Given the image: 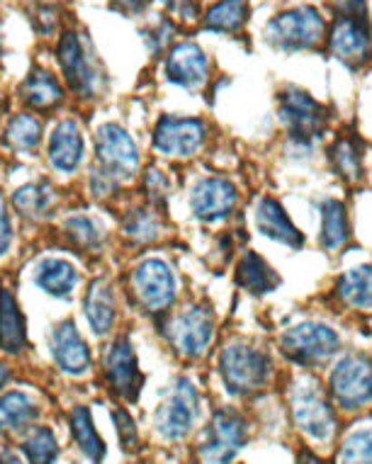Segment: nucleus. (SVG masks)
Here are the masks:
<instances>
[{
    "instance_id": "obj_1",
    "label": "nucleus",
    "mask_w": 372,
    "mask_h": 464,
    "mask_svg": "<svg viewBox=\"0 0 372 464\" xmlns=\"http://www.w3.org/2000/svg\"><path fill=\"white\" fill-rule=\"evenodd\" d=\"M95 149H98V170L93 173L91 180L95 195H107L137 173V144L120 124H103L95 134Z\"/></svg>"
},
{
    "instance_id": "obj_2",
    "label": "nucleus",
    "mask_w": 372,
    "mask_h": 464,
    "mask_svg": "<svg viewBox=\"0 0 372 464\" xmlns=\"http://www.w3.org/2000/svg\"><path fill=\"white\" fill-rule=\"evenodd\" d=\"M328 49L353 69L370 56V30L363 0H336V23L328 37Z\"/></svg>"
},
{
    "instance_id": "obj_3",
    "label": "nucleus",
    "mask_w": 372,
    "mask_h": 464,
    "mask_svg": "<svg viewBox=\"0 0 372 464\" xmlns=\"http://www.w3.org/2000/svg\"><path fill=\"white\" fill-rule=\"evenodd\" d=\"M327 23L317 8L302 5L273 17L266 27V39L282 52H302L321 44Z\"/></svg>"
},
{
    "instance_id": "obj_4",
    "label": "nucleus",
    "mask_w": 372,
    "mask_h": 464,
    "mask_svg": "<svg viewBox=\"0 0 372 464\" xmlns=\"http://www.w3.org/2000/svg\"><path fill=\"white\" fill-rule=\"evenodd\" d=\"M280 120L288 130V137L295 144L309 146L324 137L327 130V107L319 105L309 92L299 88H288L280 95Z\"/></svg>"
},
{
    "instance_id": "obj_5",
    "label": "nucleus",
    "mask_w": 372,
    "mask_h": 464,
    "mask_svg": "<svg viewBox=\"0 0 372 464\" xmlns=\"http://www.w3.org/2000/svg\"><path fill=\"white\" fill-rule=\"evenodd\" d=\"M289 406H292V419L297 428L307 433L314 440H327L336 430V416L331 411V403L321 392V387L314 380H299L292 387L289 394Z\"/></svg>"
},
{
    "instance_id": "obj_6",
    "label": "nucleus",
    "mask_w": 372,
    "mask_h": 464,
    "mask_svg": "<svg viewBox=\"0 0 372 464\" xmlns=\"http://www.w3.org/2000/svg\"><path fill=\"white\" fill-rule=\"evenodd\" d=\"M220 370L231 394H251L268 382L270 360L246 343H231L221 353Z\"/></svg>"
},
{
    "instance_id": "obj_7",
    "label": "nucleus",
    "mask_w": 372,
    "mask_h": 464,
    "mask_svg": "<svg viewBox=\"0 0 372 464\" xmlns=\"http://www.w3.org/2000/svg\"><path fill=\"white\" fill-rule=\"evenodd\" d=\"M328 389L338 409L357 411L372 401V360L365 355H346L331 372Z\"/></svg>"
},
{
    "instance_id": "obj_8",
    "label": "nucleus",
    "mask_w": 372,
    "mask_h": 464,
    "mask_svg": "<svg viewBox=\"0 0 372 464\" xmlns=\"http://www.w3.org/2000/svg\"><path fill=\"white\" fill-rule=\"evenodd\" d=\"M282 353L288 355L292 362L304 367L319 365L324 360H328L338 351V335L334 328H328L327 324L319 321H304L299 326L289 328L288 334L280 338Z\"/></svg>"
},
{
    "instance_id": "obj_9",
    "label": "nucleus",
    "mask_w": 372,
    "mask_h": 464,
    "mask_svg": "<svg viewBox=\"0 0 372 464\" xmlns=\"http://www.w3.org/2000/svg\"><path fill=\"white\" fill-rule=\"evenodd\" d=\"M246 440H249L246 419L231 409H221L207 423L198 455L202 462H229L246 445Z\"/></svg>"
},
{
    "instance_id": "obj_10",
    "label": "nucleus",
    "mask_w": 372,
    "mask_h": 464,
    "mask_svg": "<svg viewBox=\"0 0 372 464\" xmlns=\"http://www.w3.org/2000/svg\"><path fill=\"white\" fill-rule=\"evenodd\" d=\"M168 338L182 358H202L214 338L212 309L207 304H192L168 324Z\"/></svg>"
},
{
    "instance_id": "obj_11",
    "label": "nucleus",
    "mask_w": 372,
    "mask_h": 464,
    "mask_svg": "<svg viewBox=\"0 0 372 464\" xmlns=\"http://www.w3.org/2000/svg\"><path fill=\"white\" fill-rule=\"evenodd\" d=\"M59 63L71 88L85 95V98H93L105 83L98 62L91 59V46L85 44V39L78 37L76 32H66L61 37Z\"/></svg>"
},
{
    "instance_id": "obj_12",
    "label": "nucleus",
    "mask_w": 372,
    "mask_h": 464,
    "mask_svg": "<svg viewBox=\"0 0 372 464\" xmlns=\"http://www.w3.org/2000/svg\"><path fill=\"white\" fill-rule=\"evenodd\" d=\"M198 409L200 399L192 382L185 380V377L175 380L171 394L156 411V430H159L161 438L182 440L185 435L191 433L192 423L198 419Z\"/></svg>"
},
{
    "instance_id": "obj_13",
    "label": "nucleus",
    "mask_w": 372,
    "mask_h": 464,
    "mask_svg": "<svg viewBox=\"0 0 372 464\" xmlns=\"http://www.w3.org/2000/svg\"><path fill=\"white\" fill-rule=\"evenodd\" d=\"M132 289L149 312H163L173 304L175 277L171 267L159 258H149L139 263L132 273Z\"/></svg>"
},
{
    "instance_id": "obj_14",
    "label": "nucleus",
    "mask_w": 372,
    "mask_h": 464,
    "mask_svg": "<svg viewBox=\"0 0 372 464\" xmlns=\"http://www.w3.org/2000/svg\"><path fill=\"white\" fill-rule=\"evenodd\" d=\"M105 377L110 382V387L127 401H137L142 384H144V374L139 372L137 355L134 348L127 338H117V341L107 348L105 360Z\"/></svg>"
},
{
    "instance_id": "obj_15",
    "label": "nucleus",
    "mask_w": 372,
    "mask_h": 464,
    "mask_svg": "<svg viewBox=\"0 0 372 464\" xmlns=\"http://www.w3.org/2000/svg\"><path fill=\"white\" fill-rule=\"evenodd\" d=\"M207 130L200 120H181V117H163L153 131V146L156 151L166 156L188 159L198 153L205 144Z\"/></svg>"
},
{
    "instance_id": "obj_16",
    "label": "nucleus",
    "mask_w": 372,
    "mask_h": 464,
    "mask_svg": "<svg viewBox=\"0 0 372 464\" xmlns=\"http://www.w3.org/2000/svg\"><path fill=\"white\" fill-rule=\"evenodd\" d=\"M239 202V192L229 180L221 178H205L191 192L192 214L202 221H220L234 212Z\"/></svg>"
},
{
    "instance_id": "obj_17",
    "label": "nucleus",
    "mask_w": 372,
    "mask_h": 464,
    "mask_svg": "<svg viewBox=\"0 0 372 464\" xmlns=\"http://www.w3.org/2000/svg\"><path fill=\"white\" fill-rule=\"evenodd\" d=\"M166 76L171 83L188 88V91L202 88L207 83V76H210V62H207L205 52L192 42H182V44L173 46L168 53Z\"/></svg>"
},
{
    "instance_id": "obj_18",
    "label": "nucleus",
    "mask_w": 372,
    "mask_h": 464,
    "mask_svg": "<svg viewBox=\"0 0 372 464\" xmlns=\"http://www.w3.org/2000/svg\"><path fill=\"white\" fill-rule=\"evenodd\" d=\"M52 353L61 372L81 377L91 370V351L73 321H64L56 326L52 335Z\"/></svg>"
},
{
    "instance_id": "obj_19",
    "label": "nucleus",
    "mask_w": 372,
    "mask_h": 464,
    "mask_svg": "<svg viewBox=\"0 0 372 464\" xmlns=\"http://www.w3.org/2000/svg\"><path fill=\"white\" fill-rule=\"evenodd\" d=\"M256 221H259L260 234L268 238H273L278 244H285L289 248H302L304 237L297 231V227L289 221L288 212L282 209V205L273 198H263L256 209Z\"/></svg>"
},
{
    "instance_id": "obj_20",
    "label": "nucleus",
    "mask_w": 372,
    "mask_h": 464,
    "mask_svg": "<svg viewBox=\"0 0 372 464\" xmlns=\"http://www.w3.org/2000/svg\"><path fill=\"white\" fill-rule=\"evenodd\" d=\"M49 159L52 166L59 168L61 173H73L83 159V137L73 120H61L52 131L49 141Z\"/></svg>"
},
{
    "instance_id": "obj_21",
    "label": "nucleus",
    "mask_w": 372,
    "mask_h": 464,
    "mask_svg": "<svg viewBox=\"0 0 372 464\" xmlns=\"http://www.w3.org/2000/svg\"><path fill=\"white\" fill-rule=\"evenodd\" d=\"M236 282L253 297H263L280 285V277L275 275L273 267H268V263L259 253L249 251L243 253L241 263L236 267Z\"/></svg>"
},
{
    "instance_id": "obj_22",
    "label": "nucleus",
    "mask_w": 372,
    "mask_h": 464,
    "mask_svg": "<svg viewBox=\"0 0 372 464\" xmlns=\"http://www.w3.org/2000/svg\"><path fill=\"white\" fill-rule=\"evenodd\" d=\"M85 316L91 324L93 334L105 335L114 324V295L110 282L95 280L85 295Z\"/></svg>"
},
{
    "instance_id": "obj_23",
    "label": "nucleus",
    "mask_w": 372,
    "mask_h": 464,
    "mask_svg": "<svg viewBox=\"0 0 372 464\" xmlns=\"http://www.w3.org/2000/svg\"><path fill=\"white\" fill-rule=\"evenodd\" d=\"M34 282H37L39 287L44 289L46 295L66 299L71 292H73V287H76L78 273L69 260L49 258V260H42V263L37 266Z\"/></svg>"
},
{
    "instance_id": "obj_24",
    "label": "nucleus",
    "mask_w": 372,
    "mask_h": 464,
    "mask_svg": "<svg viewBox=\"0 0 372 464\" xmlns=\"http://www.w3.org/2000/svg\"><path fill=\"white\" fill-rule=\"evenodd\" d=\"M0 348L10 355L24 348V316L8 289H0Z\"/></svg>"
},
{
    "instance_id": "obj_25",
    "label": "nucleus",
    "mask_w": 372,
    "mask_h": 464,
    "mask_svg": "<svg viewBox=\"0 0 372 464\" xmlns=\"http://www.w3.org/2000/svg\"><path fill=\"white\" fill-rule=\"evenodd\" d=\"M336 295L353 309H372V263L343 273Z\"/></svg>"
},
{
    "instance_id": "obj_26",
    "label": "nucleus",
    "mask_w": 372,
    "mask_h": 464,
    "mask_svg": "<svg viewBox=\"0 0 372 464\" xmlns=\"http://www.w3.org/2000/svg\"><path fill=\"white\" fill-rule=\"evenodd\" d=\"M321 246L327 251H336L348 241V212L338 199L321 202Z\"/></svg>"
},
{
    "instance_id": "obj_27",
    "label": "nucleus",
    "mask_w": 372,
    "mask_h": 464,
    "mask_svg": "<svg viewBox=\"0 0 372 464\" xmlns=\"http://www.w3.org/2000/svg\"><path fill=\"white\" fill-rule=\"evenodd\" d=\"M23 98L30 107L37 110H49V107L59 105L64 98L59 81L54 78V73L44 69H34L23 83Z\"/></svg>"
},
{
    "instance_id": "obj_28",
    "label": "nucleus",
    "mask_w": 372,
    "mask_h": 464,
    "mask_svg": "<svg viewBox=\"0 0 372 464\" xmlns=\"http://www.w3.org/2000/svg\"><path fill=\"white\" fill-rule=\"evenodd\" d=\"M13 205L20 214L30 217V219H42L46 214L52 212L54 205H56V192L46 180H39V183H30L20 188V190L13 195Z\"/></svg>"
},
{
    "instance_id": "obj_29",
    "label": "nucleus",
    "mask_w": 372,
    "mask_h": 464,
    "mask_svg": "<svg viewBox=\"0 0 372 464\" xmlns=\"http://www.w3.org/2000/svg\"><path fill=\"white\" fill-rule=\"evenodd\" d=\"M37 419V403L23 392H10L0 399V433L23 430Z\"/></svg>"
},
{
    "instance_id": "obj_30",
    "label": "nucleus",
    "mask_w": 372,
    "mask_h": 464,
    "mask_svg": "<svg viewBox=\"0 0 372 464\" xmlns=\"http://www.w3.org/2000/svg\"><path fill=\"white\" fill-rule=\"evenodd\" d=\"M71 430H73V440L81 450H83V455L93 462H100L103 457H105V442L98 435L95 426H93L91 413L85 406H76L73 411H71Z\"/></svg>"
},
{
    "instance_id": "obj_31",
    "label": "nucleus",
    "mask_w": 372,
    "mask_h": 464,
    "mask_svg": "<svg viewBox=\"0 0 372 464\" xmlns=\"http://www.w3.org/2000/svg\"><path fill=\"white\" fill-rule=\"evenodd\" d=\"M246 15H249V8L243 0H221L217 5L207 10L205 24L210 30L217 32H239L246 24Z\"/></svg>"
},
{
    "instance_id": "obj_32",
    "label": "nucleus",
    "mask_w": 372,
    "mask_h": 464,
    "mask_svg": "<svg viewBox=\"0 0 372 464\" xmlns=\"http://www.w3.org/2000/svg\"><path fill=\"white\" fill-rule=\"evenodd\" d=\"M331 163L338 170V176L348 183H357L363 178V159H360V146L356 139H338L331 149Z\"/></svg>"
},
{
    "instance_id": "obj_33",
    "label": "nucleus",
    "mask_w": 372,
    "mask_h": 464,
    "mask_svg": "<svg viewBox=\"0 0 372 464\" xmlns=\"http://www.w3.org/2000/svg\"><path fill=\"white\" fill-rule=\"evenodd\" d=\"M5 139H8V144L13 149L30 151V149H34L39 144V139H42V124H39V120L30 117V114H20V117H15L8 124Z\"/></svg>"
},
{
    "instance_id": "obj_34",
    "label": "nucleus",
    "mask_w": 372,
    "mask_h": 464,
    "mask_svg": "<svg viewBox=\"0 0 372 464\" xmlns=\"http://www.w3.org/2000/svg\"><path fill=\"white\" fill-rule=\"evenodd\" d=\"M124 234L137 244H152L161 237V221L152 209H134L124 219Z\"/></svg>"
},
{
    "instance_id": "obj_35",
    "label": "nucleus",
    "mask_w": 372,
    "mask_h": 464,
    "mask_svg": "<svg viewBox=\"0 0 372 464\" xmlns=\"http://www.w3.org/2000/svg\"><path fill=\"white\" fill-rule=\"evenodd\" d=\"M64 231L69 234V238L76 246L85 248V251H98L103 244V231L93 219L88 217H71L64 224Z\"/></svg>"
},
{
    "instance_id": "obj_36",
    "label": "nucleus",
    "mask_w": 372,
    "mask_h": 464,
    "mask_svg": "<svg viewBox=\"0 0 372 464\" xmlns=\"http://www.w3.org/2000/svg\"><path fill=\"white\" fill-rule=\"evenodd\" d=\"M24 455L30 462H54L59 455V445L49 428H34L24 440Z\"/></svg>"
},
{
    "instance_id": "obj_37",
    "label": "nucleus",
    "mask_w": 372,
    "mask_h": 464,
    "mask_svg": "<svg viewBox=\"0 0 372 464\" xmlns=\"http://www.w3.org/2000/svg\"><path fill=\"white\" fill-rule=\"evenodd\" d=\"M338 462H372V430L350 435L338 452Z\"/></svg>"
},
{
    "instance_id": "obj_38",
    "label": "nucleus",
    "mask_w": 372,
    "mask_h": 464,
    "mask_svg": "<svg viewBox=\"0 0 372 464\" xmlns=\"http://www.w3.org/2000/svg\"><path fill=\"white\" fill-rule=\"evenodd\" d=\"M146 192H149V199L153 205H163L166 198L171 195V180H168L159 168H149L146 170Z\"/></svg>"
},
{
    "instance_id": "obj_39",
    "label": "nucleus",
    "mask_w": 372,
    "mask_h": 464,
    "mask_svg": "<svg viewBox=\"0 0 372 464\" xmlns=\"http://www.w3.org/2000/svg\"><path fill=\"white\" fill-rule=\"evenodd\" d=\"M113 419L117 430H120L122 448L132 452V450L137 448V426H134V420H132V416L124 409H114Z\"/></svg>"
},
{
    "instance_id": "obj_40",
    "label": "nucleus",
    "mask_w": 372,
    "mask_h": 464,
    "mask_svg": "<svg viewBox=\"0 0 372 464\" xmlns=\"http://www.w3.org/2000/svg\"><path fill=\"white\" fill-rule=\"evenodd\" d=\"M171 37H173V24L166 23V20H161V23H156V27L152 30V34H149V49H152L153 53H159L163 46L171 42Z\"/></svg>"
},
{
    "instance_id": "obj_41",
    "label": "nucleus",
    "mask_w": 372,
    "mask_h": 464,
    "mask_svg": "<svg viewBox=\"0 0 372 464\" xmlns=\"http://www.w3.org/2000/svg\"><path fill=\"white\" fill-rule=\"evenodd\" d=\"M10 241H13V227H10L8 209H5V202L0 195V256L8 251Z\"/></svg>"
},
{
    "instance_id": "obj_42",
    "label": "nucleus",
    "mask_w": 372,
    "mask_h": 464,
    "mask_svg": "<svg viewBox=\"0 0 372 464\" xmlns=\"http://www.w3.org/2000/svg\"><path fill=\"white\" fill-rule=\"evenodd\" d=\"M166 3V8L173 13V15L182 17V20H195L198 17V10H195V5H192L191 0H163Z\"/></svg>"
},
{
    "instance_id": "obj_43",
    "label": "nucleus",
    "mask_w": 372,
    "mask_h": 464,
    "mask_svg": "<svg viewBox=\"0 0 372 464\" xmlns=\"http://www.w3.org/2000/svg\"><path fill=\"white\" fill-rule=\"evenodd\" d=\"M149 3H152V0H113L114 8L124 10V13H130V15L144 13V10L149 8Z\"/></svg>"
},
{
    "instance_id": "obj_44",
    "label": "nucleus",
    "mask_w": 372,
    "mask_h": 464,
    "mask_svg": "<svg viewBox=\"0 0 372 464\" xmlns=\"http://www.w3.org/2000/svg\"><path fill=\"white\" fill-rule=\"evenodd\" d=\"M8 374H10L8 365H5V362H0V387H3V382L8 380Z\"/></svg>"
}]
</instances>
